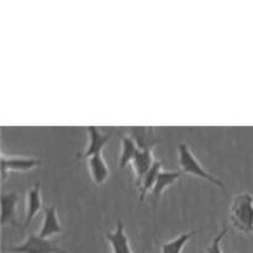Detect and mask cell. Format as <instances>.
<instances>
[{
	"mask_svg": "<svg viewBox=\"0 0 253 253\" xmlns=\"http://www.w3.org/2000/svg\"><path fill=\"white\" fill-rule=\"evenodd\" d=\"M197 234H199V232H184V234L179 235V236L175 237V239L165 242V244L161 245V253H182L185 245H187Z\"/></svg>",
	"mask_w": 253,
	"mask_h": 253,
	"instance_id": "cell-16",
	"label": "cell"
},
{
	"mask_svg": "<svg viewBox=\"0 0 253 253\" xmlns=\"http://www.w3.org/2000/svg\"><path fill=\"white\" fill-rule=\"evenodd\" d=\"M43 208L41 198V189L39 184H35L34 187L30 188L26 193V211H25V221L22 226H29L36 215Z\"/></svg>",
	"mask_w": 253,
	"mask_h": 253,
	"instance_id": "cell-10",
	"label": "cell"
},
{
	"mask_svg": "<svg viewBox=\"0 0 253 253\" xmlns=\"http://www.w3.org/2000/svg\"><path fill=\"white\" fill-rule=\"evenodd\" d=\"M226 235H227V229H222L221 231H220V234H217L216 236L212 239L211 244H210V246L208 247L207 253H224L221 249V242Z\"/></svg>",
	"mask_w": 253,
	"mask_h": 253,
	"instance_id": "cell-17",
	"label": "cell"
},
{
	"mask_svg": "<svg viewBox=\"0 0 253 253\" xmlns=\"http://www.w3.org/2000/svg\"><path fill=\"white\" fill-rule=\"evenodd\" d=\"M88 168L89 172H90L91 180L96 185H103L109 179L110 170H109L108 165L104 160L103 153L88 158Z\"/></svg>",
	"mask_w": 253,
	"mask_h": 253,
	"instance_id": "cell-13",
	"label": "cell"
},
{
	"mask_svg": "<svg viewBox=\"0 0 253 253\" xmlns=\"http://www.w3.org/2000/svg\"><path fill=\"white\" fill-rule=\"evenodd\" d=\"M105 239L110 244L113 253H133L130 246V240L125 232V226L120 220L116 221L114 231L106 232Z\"/></svg>",
	"mask_w": 253,
	"mask_h": 253,
	"instance_id": "cell-8",
	"label": "cell"
},
{
	"mask_svg": "<svg viewBox=\"0 0 253 253\" xmlns=\"http://www.w3.org/2000/svg\"><path fill=\"white\" fill-rule=\"evenodd\" d=\"M162 168V162L156 160L155 165L152 166V168H151V169L148 170L147 174L145 175V178H143L142 182H141V185L138 187V198H140L141 202H145L146 198L151 194L156 182H157L158 175H160V173L163 170Z\"/></svg>",
	"mask_w": 253,
	"mask_h": 253,
	"instance_id": "cell-14",
	"label": "cell"
},
{
	"mask_svg": "<svg viewBox=\"0 0 253 253\" xmlns=\"http://www.w3.org/2000/svg\"><path fill=\"white\" fill-rule=\"evenodd\" d=\"M178 153H179L180 170H182L183 173L195 175V177L198 178H202V179L211 183L215 187L224 189L225 183L222 182V180H220L219 178L215 177V175L210 174V173L203 167L202 163L198 161V158L195 157L194 153L192 152L189 146L185 145V143H180V145L178 146Z\"/></svg>",
	"mask_w": 253,
	"mask_h": 253,
	"instance_id": "cell-2",
	"label": "cell"
},
{
	"mask_svg": "<svg viewBox=\"0 0 253 253\" xmlns=\"http://www.w3.org/2000/svg\"><path fill=\"white\" fill-rule=\"evenodd\" d=\"M127 135L135 141L138 150L153 151V148L161 143L153 127H146V126L130 127V130L127 131Z\"/></svg>",
	"mask_w": 253,
	"mask_h": 253,
	"instance_id": "cell-6",
	"label": "cell"
},
{
	"mask_svg": "<svg viewBox=\"0 0 253 253\" xmlns=\"http://www.w3.org/2000/svg\"><path fill=\"white\" fill-rule=\"evenodd\" d=\"M121 138V155H120V160H119V167L120 169H124L125 167H127L128 165H131L135 158L136 153L138 152V147L136 145L135 141L127 135V133L120 132L119 133Z\"/></svg>",
	"mask_w": 253,
	"mask_h": 253,
	"instance_id": "cell-15",
	"label": "cell"
},
{
	"mask_svg": "<svg viewBox=\"0 0 253 253\" xmlns=\"http://www.w3.org/2000/svg\"><path fill=\"white\" fill-rule=\"evenodd\" d=\"M19 194L16 192L2 193L1 195V226L16 225V205Z\"/></svg>",
	"mask_w": 253,
	"mask_h": 253,
	"instance_id": "cell-12",
	"label": "cell"
},
{
	"mask_svg": "<svg viewBox=\"0 0 253 253\" xmlns=\"http://www.w3.org/2000/svg\"><path fill=\"white\" fill-rule=\"evenodd\" d=\"M155 162L156 160L153 157V151L138 150V152L136 153L131 166H132L133 174H135V182L137 187H140L141 182H142L145 175L148 173V170L155 165Z\"/></svg>",
	"mask_w": 253,
	"mask_h": 253,
	"instance_id": "cell-9",
	"label": "cell"
},
{
	"mask_svg": "<svg viewBox=\"0 0 253 253\" xmlns=\"http://www.w3.org/2000/svg\"><path fill=\"white\" fill-rule=\"evenodd\" d=\"M231 225L241 234H253V197L241 193L234 198L229 211Z\"/></svg>",
	"mask_w": 253,
	"mask_h": 253,
	"instance_id": "cell-1",
	"label": "cell"
},
{
	"mask_svg": "<svg viewBox=\"0 0 253 253\" xmlns=\"http://www.w3.org/2000/svg\"><path fill=\"white\" fill-rule=\"evenodd\" d=\"M4 251L11 253H67L59 247L57 240L43 239L39 234H30L22 244L6 247Z\"/></svg>",
	"mask_w": 253,
	"mask_h": 253,
	"instance_id": "cell-3",
	"label": "cell"
},
{
	"mask_svg": "<svg viewBox=\"0 0 253 253\" xmlns=\"http://www.w3.org/2000/svg\"><path fill=\"white\" fill-rule=\"evenodd\" d=\"M86 132H88L89 143L86 146L85 151L77 156L78 160H88V158L93 157V156L100 155V153H103V148L105 147L106 143L110 141V135L101 132L95 126L86 127Z\"/></svg>",
	"mask_w": 253,
	"mask_h": 253,
	"instance_id": "cell-5",
	"label": "cell"
},
{
	"mask_svg": "<svg viewBox=\"0 0 253 253\" xmlns=\"http://www.w3.org/2000/svg\"><path fill=\"white\" fill-rule=\"evenodd\" d=\"M183 172L182 170H162L160 173L157 178V182H156L155 187H153L152 192H151L150 197L152 198V200L155 203H157L160 200V198L162 197L163 193L166 192V189L169 187H172L180 177H182Z\"/></svg>",
	"mask_w": 253,
	"mask_h": 253,
	"instance_id": "cell-11",
	"label": "cell"
},
{
	"mask_svg": "<svg viewBox=\"0 0 253 253\" xmlns=\"http://www.w3.org/2000/svg\"><path fill=\"white\" fill-rule=\"evenodd\" d=\"M64 231L63 226L58 220V214L54 205L46 207L43 209V222L40 229L39 235L43 239H51L54 235L62 234Z\"/></svg>",
	"mask_w": 253,
	"mask_h": 253,
	"instance_id": "cell-7",
	"label": "cell"
},
{
	"mask_svg": "<svg viewBox=\"0 0 253 253\" xmlns=\"http://www.w3.org/2000/svg\"><path fill=\"white\" fill-rule=\"evenodd\" d=\"M41 166V160L35 157H19V156L1 155V179H7V175L11 172H29Z\"/></svg>",
	"mask_w": 253,
	"mask_h": 253,
	"instance_id": "cell-4",
	"label": "cell"
}]
</instances>
